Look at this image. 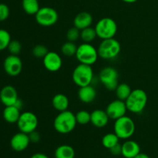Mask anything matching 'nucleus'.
Listing matches in <instances>:
<instances>
[{
	"mask_svg": "<svg viewBox=\"0 0 158 158\" xmlns=\"http://www.w3.org/2000/svg\"><path fill=\"white\" fill-rule=\"evenodd\" d=\"M77 124L76 115L69 110L59 113L53 121V127L56 132L61 134H67L75 129Z\"/></svg>",
	"mask_w": 158,
	"mask_h": 158,
	"instance_id": "obj_1",
	"label": "nucleus"
},
{
	"mask_svg": "<svg viewBox=\"0 0 158 158\" xmlns=\"http://www.w3.org/2000/svg\"><path fill=\"white\" fill-rule=\"evenodd\" d=\"M148 94L143 89H133L128 98L125 100L127 110L133 114H140L148 104Z\"/></svg>",
	"mask_w": 158,
	"mask_h": 158,
	"instance_id": "obj_2",
	"label": "nucleus"
},
{
	"mask_svg": "<svg viewBox=\"0 0 158 158\" xmlns=\"http://www.w3.org/2000/svg\"><path fill=\"white\" fill-rule=\"evenodd\" d=\"M135 123L132 118L123 116L115 120L114 124V131L117 137L122 140H128L135 133Z\"/></svg>",
	"mask_w": 158,
	"mask_h": 158,
	"instance_id": "obj_3",
	"label": "nucleus"
},
{
	"mask_svg": "<svg viewBox=\"0 0 158 158\" xmlns=\"http://www.w3.org/2000/svg\"><path fill=\"white\" fill-rule=\"evenodd\" d=\"M75 56L80 63L93 66L98 60V50L91 43H83L77 46Z\"/></svg>",
	"mask_w": 158,
	"mask_h": 158,
	"instance_id": "obj_4",
	"label": "nucleus"
},
{
	"mask_svg": "<svg viewBox=\"0 0 158 158\" xmlns=\"http://www.w3.org/2000/svg\"><path fill=\"white\" fill-rule=\"evenodd\" d=\"M99 56L103 60H110L117 58L121 51V46L114 38L103 40L97 49Z\"/></svg>",
	"mask_w": 158,
	"mask_h": 158,
	"instance_id": "obj_5",
	"label": "nucleus"
},
{
	"mask_svg": "<svg viewBox=\"0 0 158 158\" xmlns=\"http://www.w3.org/2000/svg\"><path fill=\"white\" fill-rule=\"evenodd\" d=\"M72 79L79 87L90 85L94 80V69L92 66L80 63L73 71Z\"/></svg>",
	"mask_w": 158,
	"mask_h": 158,
	"instance_id": "obj_6",
	"label": "nucleus"
},
{
	"mask_svg": "<svg viewBox=\"0 0 158 158\" xmlns=\"http://www.w3.org/2000/svg\"><path fill=\"white\" fill-rule=\"evenodd\" d=\"M97 37L103 40L114 38L117 32V24L110 17H104L99 20L95 26Z\"/></svg>",
	"mask_w": 158,
	"mask_h": 158,
	"instance_id": "obj_7",
	"label": "nucleus"
},
{
	"mask_svg": "<svg viewBox=\"0 0 158 158\" xmlns=\"http://www.w3.org/2000/svg\"><path fill=\"white\" fill-rule=\"evenodd\" d=\"M35 19L39 25L44 27H49L54 26L59 19V15L57 11L52 7L40 8V10L35 15Z\"/></svg>",
	"mask_w": 158,
	"mask_h": 158,
	"instance_id": "obj_8",
	"label": "nucleus"
},
{
	"mask_svg": "<svg viewBox=\"0 0 158 158\" xmlns=\"http://www.w3.org/2000/svg\"><path fill=\"white\" fill-rule=\"evenodd\" d=\"M119 74L117 69L112 66H106L100 70L99 79L102 84L110 91L115 90L118 86Z\"/></svg>",
	"mask_w": 158,
	"mask_h": 158,
	"instance_id": "obj_9",
	"label": "nucleus"
},
{
	"mask_svg": "<svg viewBox=\"0 0 158 158\" xmlns=\"http://www.w3.org/2000/svg\"><path fill=\"white\" fill-rule=\"evenodd\" d=\"M16 123L19 131L29 134L36 130L39 124V120L35 114L26 111L22 113Z\"/></svg>",
	"mask_w": 158,
	"mask_h": 158,
	"instance_id": "obj_10",
	"label": "nucleus"
},
{
	"mask_svg": "<svg viewBox=\"0 0 158 158\" xmlns=\"http://www.w3.org/2000/svg\"><path fill=\"white\" fill-rule=\"evenodd\" d=\"M5 72L10 77H16L23 70V62L16 55H9L5 59L3 63Z\"/></svg>",
	"mask_w": 158,
	"mask_h": 158,
	"instance_id": "obj_11",
	"label": "nucleus"
},
{
	"mask_svg": "<svg viewBox=\"0 0 158 158\" xmlns=\"http://www.w3.org/2000/svg\"><path fill=\"white\" fill-rule=\"evenodd\" d=\"M127 111V108L125 101L119 99L110 102L107 105L106 109V112L109 118L114 120L126 115Z\"/></svg>",
	"mask_w": 158,
	"mask_h": 158,
	"instance_id": "obj_12",
	"label": "nucleus"
},
{
	"mask_svg": "<svg viewBox=\"0 0 158 158\" xmlns=\"http://www.w3.org/2000/svg\"><path fill=\"white\" fill-rule=\"evenodd\" d=\"M44 67L49 72H57L63 66V60L61 56L53 51H49L43 59Z\"/></svg>",
	"mask_w": 158,
	"mask_h": 158,
	"instance_id": "obj_13",
	"label": "nucleus"
},
{
	"mask_svg": "<svg viewBox=\"0 0 158 158\" xmlns=\"http://www.w3.org/2000/svg\"><path fill=\"white\" fill-rule=\"evenodd\" d=\"M18 100V93L14 86L6 85L2 88L0 91V101L5 106H13Z\"/></svg>",
	"mask_w": 158,
	"mask_h": 158,
	"instance_id": "obj_14",
	"label": "nucleus"
},
{
	"mask_svg": "<svg viewBox=\"0 0 158 158\" xmlns=\"http://www.w3.org/2000/svg\"><path fill=\"white\" fill-rule=\"evenodd\" d=\"M30 143L29 134L20 131L13 135V137L11 138L10 146L15 151L21 152L25 151Z\"/></svg>",
	"mask_w": 158,
	"mask_h": 158,
	"instance_id": "obj_15",
	"label": "nucleus"
},
{
	"mask_svg": "<svg viewBox=\"0 0 158 158\" xmlns=\"http://www.w3.org/2000/svg\"><path fill=\"white\" fill-rule=\"evenodd\" d=\"M90 123L95 127H104L107 125L108 122H109L110 118L106 114V110H103L101 109L94 110L92 113H90Z\"/></svg>",
	"mask_w": 158,
	"mask_h": 158,
	"instance_id": "obj_16",
	"label": "nucleus"
},
{
	"mask_svg": "<svg viewBox=\"0 0 158 158\" xmlns=\"http://www.w3.org/2000/svg\"><path fill=\"white\" fill-rule=\"evenodd\" d=\"M140 153V147L136 141L129 140L122 144V154L125 158H134Z\"/></svg>",
	"mask_w": 158,
	"mask_h": 158,
	"instance_id": "obj_17",
	"label": "nucleus"
},
{
	"mask_svg": "<svg viewBox=\"0 0 158 158\" xmlns=\"http://www.w3.org/2000/svg\"><path fill=\"white\" fill-rule=\"evenodd\" d=\"M96 97H97V91L94 86H91V84L79 88L78 98L83 103H92L95 100Z\"/></svg>",
	"mask_w": 158,
	"mask_h": 158,
	"instance_id": "obj_18",
	"label": "nucleus"
},
{
	"mask_svg": "<svg viewBox=\"0 0 158 158\" xmlns=\"http://www.w3.org/2000/svg\"><path fill=\"white\" fill-rule=\"evenodd\" d=\"M94 19L92 15L88 12H81L77 14L73 19V25L75 27L80 29H84L92 25Z\"/></svg>",
	"mask_w": 158,
	"mask_h": 158,
	"instance_id": "obj_19",
	"label": "nucleus"
},
{
	"mask_svg": "<svg viewBox=\"0 0 158 158\" xmlns=\"http://www.w3.org/2000/svg\"><path fill=\"white\" fill-rule=\"evenodd\" d=\"M20 115V109L15 105L6 106L3 110L2 117L4 120L9 123H16Z\"/></svg>",
	"mask_w": 158,
	"mask_h": 158,
	"instance_id": "obj_20",
	"label": "nucleus"
},
{
	"mask_svg": "<svg viewBox=\"0 0 158 158\" xmlns=\"http://www.w3.org/2000/svg\"><path fill=\"white\" fill-rule=\"evenodd\" d=\"M52 105L55 110L59 112L67 110L69 106V98L65 94H56L52 100Z\"/></svg>",
	"mask_w": 158,
	"mask_h": 158,
	"instance_id": "obj_21",
	"label": "nucleus"
},
{
	"mask_svg": "<svg viewBox=\"0 0 158 158\" xmlns=\"http://www.w3.org/2000/svg\"><path fill=\"white\" fill-rule=\"evenodd\" d=\"M54 156L55 158H74L75 150L70 145H60L56 149Z\"/></svg>",
	"mask_w": 158,
	"mask_h": 158,
	"instance_id": "obj_22",
	"label": "nucleus"
},
{
	"mask_svg": "<svg viewBox=\"0 0 158 158\" xmlns=\"http://www.w3.org/2000/svg\"><path fill=\"white\" fill-rule=\"evenodd\" d=\"M22 7L26 14L35 15L40 9L38 0H23Z\"/></svg>",
	"mask_w": 158,
	"mask_h": 158,
	"instance_id": "obj_23",
	"label": "nucleus"
},
{
	"mask_svg": "<svg viewBox=\"0 0 158 158\" xmlns=\"http://www.w3.org/2000/svg\"><path fill=\"white\" fill-rule=\"evenodd\" d=\"M114 91H115L117 99L125 101L128 98L130 94H131L132 89L127 83H123L118 84V86Z\"/></svg>",
	"mask_w": 158,
	"mask_h": 158,
	"instance_id": "obj_24",
	"label": "nucleus"
},
{
	"mask_svg": "<svg viewBox=\"0 0 158 158\" xmlns=\"http://www.w3.org/2000/svg\"><path fill=\"white\" fill-rule=\"evenodd\" d=\"M120 139L117 136L115 133H108L105 134L102 138V145L106 149H110L119 143V140Z\"/></svg>",
	"mask_w": 158,
	"mask_h": 158,
	"instance_id": "obj_25",
	"label": "nucleus"
},
{
	"mask_svg": "<svg viewBox=\"0 0 158 158\" xmlns=\"http://www.w3.org/2000/svg\"><path fill=\"white\" fill-rule=\"evenodd\" d=\"M96 37H97V35L95 28L89 26L80 31V39L83 43H91L95 40Z\"/></svg>",
	"mask_w": 158,
	"mask_h": 158,
	"instance_id": "obj_26",
	"label": "nucleus"
},
{
	"mask_svg": "<svg viewBox=\"0 0 158 158\" xmlns=\"http://www.w3.org/2000/svg\"><path fill=\"white\" fill-rule=\"evenodd\" d=\"M77 50V46L73 42L67 41L63 43L61 47V52L67 57H72L76 56Z\"/></svg>",
	"mask_w": 158,
	"mask_h": 158,
	"instance_id": "obj_27",
	"label": "nucleus"
},
{
	"mask_svg": "<svg viewBox=\"0 0 158 158\" xmlns=\"http://www.w3.org/2000/svg\"><path fill=\"white\" fill-rule=\"evenodd\" d=\"M11 40L10 33L6 29H0V51L7 49Z\"/></svg>",
	"mask_w": 158,
	"mask_h": 158,
	"instance_id": "obj_28",
	"label": "nucleus"
},
{
	"mask_svg": "<svg viewBox=\"0 0 158 158\" xmlns=\"http://www.w3.org/2000/svg\"><path fill=\"white\" fill-rule=\"evenodd\" d=\"M76 115V120H77V123L80 125H86L90 123L91 115L90 113L86 110H80L77 113Z\"/></svg>",
	"mask_w": 158,
	"mask_h": 158,
	"instance_id": "obj_29",
	"label": "nucleus"
},
{
	"mask_svg": "<svg viewBox=\"0 0 158 158\" xmlns=\"http://www.w3.org/2000/svg\"><path fill=\"white\" fill-rule=\"evenodd\" d=\"M32 55L34 56L36 58H44L45 56L49 52V50H48L47 47L44 45L39 44L36 45V46H34L32 48Z\"/></svg>",
	"mask_w": 158,
	"mask_h": 158,
	"instance_id": "obj_30",
	"label": "nucleus"
},
{
	"mask_svg": "<svg viewBox=\"0 0 158 158\" xmlns=\"http://www.w3.org/2000/svg\"><path fill=\"white\" fill-rule=\"evenodd\" d=\"M7 49L11 55L18 56L22 50V45L18 40H11Z\"/></svg>",
	"mask_w": 158,
	"mask_h": 158,
	"instance_id": "obj_31",
	"label": "nucleus"
},
{
	"mask_svg": "<svg viewBox=\"0 0 158 158\" xmlns=\"http://www.w3.org/2000/svg\"><path fill=\"white\" fill-rule=\"evenodd\" d=\"M80 38V30L77 29V27H75V26L69 29V30L66 32V39H67V41L74 43V42L77 41Z\"/></svg>",
	"mask_w": 158,
	"mask_h": 158,
	"instance_id": "obj_32",
	"label": "nucleus"
},
{
	"mask_svg": "<svg viewBox=\"0 0 158 158\" xmlns=\"http://www.w3.org/2000/svg\"><path fill=\"white\" fill-rule=\"evenodd\" d=\"M10 14L9 6L5 3H0V22L7 19Z\"/></svg>",
	"mask_w": 158,
	"mask_h": 158,
	"instance_id": "obj_33",
	"label": "nucleus"
},
{
	"mask_svg": "<svg viewBox=\"0 0 158 158\" xmlns=\"http://www.w3.org/2000/svg\"><path fill=\"white\" fill-rule=\"evenodd\" d=\"M29 140H30L31 143H38L39 141L41 139V136H40V133L37 132L36 130L32 132H31L30 134H29Z\"/></svg>",
	"mask_w": 158,
	"mask_h": 158,
	"instance_id": "obj_34",
	"label": "nucleus"
},
{
	"mask_svg": "<svg viewBox=\"0 0 158 158\" xmlns=\"http://www.w3.org/2000/svg\"><path fill=\"white\" fill-rule=\"evenodd\" d=\"M111 154L114 156H119L122 154V144H120V143H118L117 144H116L115 146L113 147L112 148L110 149Z\"/></svg>",
	"mask_w": 158,
	"mask_h": 158,
	"instance_id": "obj_35",
	"label": "nucleus"
},
{
	"mask_svg": "<svg viewBox=\"0 0 158 158\" xmlns=\"http://www.w3.org/2000/svg\"><path fill=\"white\" fill-rule=\"evenodd\" d=\"M30 158H49V157L43 153H36V154H34Z\"/></svg>",
	"mask_w": 158,
	"mask_h": 158,
	"instance_id": "obj_36",
	"label": "nucleus"
},
{
	"mask_svg": "<svg viewBox=\"0 0 158 158\" xmlns=\"http://www.w3.org/2000/svg\"><path fill=\"white\" fill-rule=\"evenodd\" d=\"M134 158H150V157L148 155V154H144V153H141V152H140V154H137V155L135 157H134Z\"/></svg>",
	"mask_w": 158,
	"mask_h": 158,
	"instance_id": "obj_37",
	"label": "nucleus"
},
{
	"mask_svg": "<svg viewBox=\"0 0 158 158\" xmlns=\"http://www.w3.org/2000/svg\"><path fill=\"white\" fill-rule=\"evenodd\" d=\"M123 2L126 3H134L137 1V0H122Z\"/></svg>",
	"mask_w": 158,
	"mask_h": 158,
	"instance_id": "obj_38",
	"label": "nucleus"
}]
</instances>
